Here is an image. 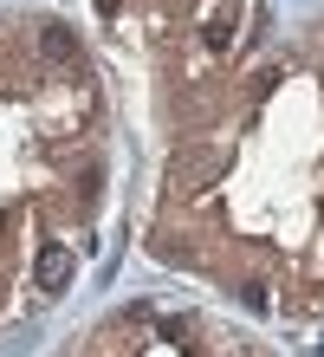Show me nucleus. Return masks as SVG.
Returning a JSON list of instances; mask_svg holds the SVG:
<instances>
[{
	"mask_svg": "<svg viewBox=\"0 0 324 357\" xmlns=\"http://www.w3.org/2000/svg\"><path fill=\"white\" fill-rule=\"evenodd\" d=\"M39 52H46V59H59V66H84V52H78V39H72V26H59V20H52V26H39Z\"/></svg>",
	"mask_w": 324,
	"mask_h": 357,
	"instance_id": "obj_1",
	"label": "nucleus"
},
{
	"mask_svg": "<svg viewBox=\"0 0 324 357\" xmlns=\"http://www.w3.org/2000/svg\"><path fill=\"white\" fill-rule=\"evenodd\" d=\"M33 280L46 286V292H65V280H72V254H65V247H46L39 266H33Z\"/></svg>",
	"mask_w": 324,
	"mask_h": 357,
	"instance_id": "obj_2",
	"label": "nucleus"
},
{
	"mask_svg": "<svg viewBox=\"0 0 324 357\" xmlns=\"http://www.w3.org/2000/svg\"><path fill=\"white\" fill-rule=\"evenodd\" d=\"M201 39H208V52H221V46H227V20H214V26H201Z\"/></svg>",
	"mask_w": 324,
	"mask_h": 357,
	"instance_id": "obj_3",
	"label": "nucleus"
}]
</instances>
